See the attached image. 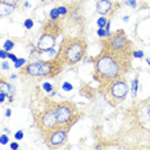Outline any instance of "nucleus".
Masks as SVG:
<instances>
[{
	"instance_id": "nucleus-1",
	"label": "nucleus",
	"mask_w": 150,
	"mask_h": 150,
	"mask_svg": "<svg viewBox=\"0 0 150 150\" xmlns=\"http://www.w3.org/2000/svg\"><path fill=\"white\" fill-rule=\"evenodd\" d=\"M132 55L115 52L108 46H101L100 53L91 58L94 64L93 78L98 83H103L126 77V74L132 69Z\"/></svg>"
},
{
	"instance_id": "nucleus-2",
	"label": "nucleus",
	"mask_w": 150,
	"mask_h": 150,
	"mask_svg": "<svg viewBox=\"0 0 150 150\" xmlns=\"http://www.w3.org/2000/svg\"><path fill=\"white\" fill-rule=\"evenodd\" d=\"M86 52L87 41L83 39V36L64 35L55 57L62 60L64 66H74L83 59Z\"/></svg>"
},
{
	"instance_id": "nucleus-3",
	"label": "nucleus",
	"mask_w": 150,
	"mask_h": 150,
	"mask_svg": "<svg viewBox=\"0 0 150 150\" xmlns=\"http://www.w3.org/2000/svg\"><path fill=\"white\" fill-rule=\"evenodd\" d=\"M64 64L57 57L47 60L28 63L19 69V74L33 78H54L63 72Z\"/></svg>"
},
{
	"instance_id": "nucleus-4",
	"label": "nucleus",
	"mask_w": 150,
	"mask_h": 150,
	"mask_svg": "<svg viewBox=\"0 0 150 150\" xmlns=\"http://www.w3.org/2000/svg\"><path fill=\"white\" fill-rule=\"evenodd\" d=\"M44 105L54 112L58 123L62 126H68L71 128L83 117V113H81L78 110L77 105L71 100L53 101L52 99L45 98L44 99Z\"/></svg>"
},
{
	"instance_id": "nucleus-5",
	"label": "nucleus",
	"mask_w": 150,
	"mask_h": 150,
	"mask_svg": "<svg viewBox=\"0 0 150 150\" xmlns=\"http://www.w3.org/2000/svg\"><path fill=\"white\" fill-rule=\"evenodd\" d=\"M128 91H129V86L126 77L115 78V80L108 81V82L99 83L98 87V93L113 108L118 107L121 103H123L128 95Z\"/></svg>"
},
{
	"instance_id": "nucleus-6",
	"label": "nucleus",
	"mask_w": 150,
	"mask_h": 150,
	"mask_svg": "<svg viewBox=\"0 0 150 150\" xmlns=\"http://www.w3.org/2000/svg\"><path fill=\"white\" fill-rule=\"evenodd\" d=\"M64 33V28L60 19L47 18L41 27L39 41H37L36 49L39 53H46L53 49L55 45L57 39Z\"/></svg>"
},
{
	"instance_id": "nucleus-7",
	"label": "nucleus",
	"mask_w": 150,
	"mask_h": 150,
	"mask_svg": "<svg viewBox=\"0 0 150 150\" xmlns=\"http://www.w3.org/2000/svg\"><path fill=\"white\" fill-rule=\"evenodd\" d=\"M100 45L101 46H108L110 49L115 50V52L123 53L132 55L134 53V42L128 39V36L126 35V32L122 28L117 30V31L112 32L109 36L100 39Z\"/></svg>"
},
{
	"instance_id": "nucleus-8",
	"label": "nucleus",
	"mask_w": 150,
	"mask_h": 150,
	"mask_svg": "<svg viewBox=\"0 0 150 150\" xmlns=\"http://www.w3.org/2000/svg\"><path fill=\"white\" fill-rule=\"evenodd\" d=\"M69 131H71V127H68V126L58 125L54 128L46 131L45 134H42L41 136H42L44 142H45V145L47 148L58 149V148H62L67 142Z\"/></svg>"
},
{
	"instance_id": "nucleus-9",
	"label": "nucleus",
	"mask_w": 150,
	"mask_h": 150,
	"mask_svg": "<svg viewBox=\"0 0 150 150\" xmlns=\"http://www.w3.org/2000/svg\"><path fill=\"white\" fill-rule=\"evenodd\" d=\"M33 121H35V127L39 129V132L41 135L59 125L54 112L50 108L45 107V105H44L42 110L33 113Z\"/></svg>"
},
{
	"instance_id": "nucleus-10",
	"label": "nucleus",
	"mask_w": 150,
	"mask_h": 150,
	"mask_svg": "<svg viewBox=\"0 0 150 150\" xmlns=\"http://www.w3.org/2000/svg\"><path fill=\"white\" fill-rule=\"evenodd\" d=\"M132 114L137 123L141 126L142 128H146L149 131L150 129V99L139 103L132 108Z\"/></svg>"
},
{
	"instance_id": "nucleus-11",
	"label": "nucleus",
	"mask_w": 150,
	"mask_h": 150,
	"mask_svg": "<svg viewBox=\"0 0 150 150\" xmlns=\"http://www.w3.org/2000/svg\"><path fill=\"white\" fill-rule=\"evenodd\" d=\"M119 5H121L119 3H113L112 0H98L96 1V12L100 16L113 14V12Z\"/></svg>"
},
{
	"instance_id": "nucleus-12",
	"label": "nucleus",
	"mask_w": 150,
	"mask_h": 150,
	"mask_svg": "<svg viewBox=\"0 0 150 150\" xmlns=\"http://www.w3.org/2000/svg\"><path fill=\"white\" fill-rule=\"evenodd\" d=\"M0 91H3V93H5L6 95H8V100L12 103L13 99H14L16 87L13 86L11 82H8L3 76L0 77Z\"/></svg>"
},
{
	"instance_id": "nucleus-13",
	"label": "nucleus",
	"mask_w": 150,
	"mask_h": 150,
	"mask_svg": "<svg viewBox=\"0 0 150 150\" xmlns=\"http://www.w3.org/2000/svg\"><path fill=\"white\" fill-rule=\"evenodd\" d=\"M17 6L12 5V4H6V3H1L0 1V17H6L11 16Z\"/></svg>"
},
{
	"instance_id": "nucleus-14",
	"label": "nucleus",
	"mask_w": 150,
	"mask_h": 150,
	"mask_svg": "<svg viewBox=\"0 0 150 150\" xmlns=\"http://www.w3.org/2000/svg\"><path fill=\"white\" fill-rule=\"evenodd\" d=\"M60 13L58 11V8H52L50 9V13H49V18L52 19H60Z\"/></svg>"
},
{
	"instance_id": "nucleus-15",
	"label": "nucleus",
	"mask_w": 150,
	"mask_h": 150,
	"mask_svg": "<svg viewBox=\"0 0 150 150\" xmlns=\"http://www.w3.org/2000/svg\"><path fill=\"white\" fill-rule=\"evenodd\" d=\"M14 45H16V42L13 41V40H6V41L4 42V45H3V47L6 50V52H11V50H13L14 49Z\"/></svg>"
},
{
	"instance_id": "nucleus-16",
	"label": "nucleus",
	"mask_w": 150,
	"mask_h": 150,
	"mask_svg": "<svg viewBox=\"0 0 150 150\" xmlns=\"http://www.w3.org/2000/svg\"><path fill=\"white\" fill-rule=\"evenodd\" d=\"M107 23H108V19H107V17L105 16H101L100 18L98 19V22H96V25L99 28H105V26H107Z\"/></svg>"
},
{
	"instance_id": "nucleus-17",
	"label": "nucleus",
	"mask_w": 150,
	"mask_h": 150,
	"mask_svg": "<svg viewBox=\"0 0 150 150\" xmlns=\"http://www.w3.org/2000/svg\"><path fill=\"white\" fill-rule=\"evenodd\" d=\"M26 62H27V60L25 59V58H18V59L14 62V68H17V69H21L23 66H26Z\"/></svg>"
},
{
	"instance_id": "nucleus-18",
	"label": "nucleus",
	"mask_w": 150,
	"mask_h": 150,
	"mask_svg": "<svg viewBox=\"0 0 150 150\" xmlns=\"http://www.w3.org/2000/svg\"><path fill=\"white\" fill-rule=\"evenodd\" d=\"M57 8H58V11H59V13H60V16L62 17L67 16L68 12H69V9H68L67 5H59V6H57Z\"/></svg>"
},
{
	"instance_id": "nucleus-19",
	"label": "nucleus",
	"mask_w": 150,
	"mask_h": 150,
	"mask_svg": "<svg viewBox=\"0 0 150 150\" xmlns=\"http://www.w3.org/2000/svg\"><path fill=\"white\" fill-rule=\"evenodd\" d=\"M137 86H139V78L136 77L135 80L132 81V87H131L132 95H134V96H136V93H137Z\"/></svg>"
},
{
	"instance_id": "nucleus-20",
	"label": "nucleus",
	"mask_w": 150,
	"mask_h": 150,
	"mask_svg": "<svg viewBox=\"0 0 150 150\" xmlns=\"http://www.w3.org/2000/svg\"><path fill=\"white\" fill-rule=\"evenodd\" d=\"M23 26H25V28L26 30H31L32 27H33V21L31 18H27L25 22H23Z\"/></svg>"
},
{
	"instance_id": "nucleus-21",
	"label": "nucleus",
	"mask_w": 150,
	"mask_h": 150,
	"mask_svg": "<svg viewBox=\"0 0 150 150\" xmlns=\"http://www.w3.org/2000/svg\"><path fill=\"white\" fill-rule=\"evenodd\" d=\"M132 57H134L135 59H142V58H144V53L140 52V50H134V53H132Z\"/></svg>"
},
{
	"instance_id": "nucleus-22",
	"label": "nucleus",
	"mask_w": 150,
	"mask_h": 150,
	"mask_svg": "<svg viewBox=\"0 0 150 150\" xmlns=\"http://www.w3.org/2000/svg\"><path fill=\"white\" fill-rule=\"evenodd\" d=\"M0 142H1V145H6L9 142V136L5 134H1V136H0Z\"/></svg>"
},
{
	"instance_id": "nucleus-23",
	"label": "nucleus",
	"mask_w": 150,
	"mask_h": 150,
	"mask_svg": "<svg viewBox=\"0 0 150 150\" xmlns=\"http://www.w3.org/2000/svg\"><path fill=\"white\" fill-rule=\"evenodd\" d=\"M42 88L46 91V93H52L53 91V85H50L49 82H44L42 83Z\"/></svg>"
},
{
	"instance_id": "nucleus-24",
	"label": "nucleus",
	"mask_w": 150,
	"mask_h": 150,
	"mask_svg": "<svg viewBox=\"0 0 150 150\" xmlns=\"http://www.w3.org/2000/svg\"><path fill=\"white\" fill-rule=\"evenodd\" d=\"M1 3H6V4H12V5H14V6H17L21 3V0H0Z\"/></svg>"
},
{
	"instance_id": "nucleus-25",
	"label": "nucleus",
	"mask_w": 150,
	"mask_h": 150,
	"mask_svg": "<svg viewBox=\"0 0 150 150\" xmlns=\"http://www.w3.org/2000/svg\"><path fill=\"white\" fill-rule=\"evenodd\" d=\"M98 36L100 37V39L107 37V31H105V28H98Z\"/></svg>"
},
{
	"instance_id": "nucleus-26",
	"label": "nucleus",
	"mask_w": 150,
	"mask_h": 150,
	"mask_svg": "<svg viewBox=\"0 0 150 150\" xmlns=\"http://www.w3.org/2000/svg\"><path fill=\"white\" fill-rule=\"evenodd\" d=\"M23 136H25V135H23V131H22V129H19V131H17L14 134V139L17 140V141H19V140L23 139Z\"/></svg>"
},
{
	"instance_id": "nucleus-27",
	"label": "nucleus",
	"mask_w": 150,
	"mask_h": 150,
	"mask_svg": "<svg viewBox=\"0 0 150 150\" xmlns=\"http://www.w3.org/2000/svg\"><path fill=\"white\" fill-rule=\"evenodd\" d=\"M62 88H63L64 91H71V90L73 88V86H72V85H71L69 82H64V83L62 85Z\"/></svg>"
},
{
	"instance_id": "nucleus-28",
	"label": "nucleus",
	"mask_w": 150,
	"mask_h": 150,
	"mask_svg": "<svg viewBox=\"0 0 150 150\" xmlns=\"http://www.w3.org/2000/svg\"><path fill=\"white\" fill-rule=\"evenodd\" d=\"M0 57H1V59H8V53H6V50L4 47L0 50Z\"/></svg>"
},
{
	"instance_id": "nucleus-29",
	"label": "nucleus",
	"mask_w": 150,
	"mask_h": 150,
	"mask_svg": "<svg viewBox=\"0 0 150 150\" xmlns=\"http://www.w3.org/2000/svg\"><path fill=\"white\" fill-rule=\"evenodd\" d=\"M125 4L132 6V8H136V0H125Z\"/></svg>"
},
{
	"instance_id": "nucleus-30",
	"label": "nucleus",
	"mask_w": 150,
	"mask_h": 150,
	"mask_svg": "<svg viewBox=\"0 0 150 150\" xmlns=\"http://www.w3.org/2000/svg\"><path fill=\"white\" fill-rule=\"evenodd\" d=\"M8 98V95H6L5 93H3V91H0V103H5V99Z\"/></svg>"
},
{
	"instance_id": "nucleus-31",
	"label": "nucleus",
	"mask_w": 150,
	"mask_h": 150,
	"mask_svg": "<svg viewBox=\"0 0 150 150\" xmlns=\"http://www.w3.org/2000/svg\"><path fill=\"white\" fill-rule=\"evenodd\" d=\"M8 59H9V60H12V62H16V60L18 59V58H17L13 53H9V52H8Z\"/></svg>"
},
{
	"instance_id": "nucleus-32",
	"label": "nucleus",
	"mask_w": 150,
	"mask_h": 150,
	"mask_svg": "<svg viewBox=\"0 0 150 150\" xmlns=\"http://www.w3.org/2000/svg\"><path fill=\"white\" fill-rule=\"evenodd\" d=\"M1 69H11V64L8 62H1Z\"/></svg>"
},
{
	"instance_id": "nucleus-33",
	"label": "nucleus",
	"mask_w": 150,
	"mask_h": 150,
	"mask_svg": "<svg viewBox=\"0 0 150 150\" xmlns=\"http://www.w3.org/2000/svg\"><path fill=\"white\" fill-rule=\"evenodd\" d=\"M9 148H11L12 150H17V149H19V145L17 144V142H11V145H9Z\"/></svg>"
},
{
	"instance_id": "nucleus-34",
	"label": "nucleus",
	"mask_w": 150,
	"mask_h": 150,
	"mask_svg": "<svg viewBox=\"0 0 150 150\" xmlns=\"http://www.w3.org/2000/svg\"><path fill=\"white\" fill-rule=\"evenodd\" d=\"M5 115H6V117H11V115H12V109H6Z\"/></svg>"
},
{
	"instance_id": "nucleus-35",
	"label": "nucleus",
	"mask_w": 150,
	"mask_h": 150,
	"mask_svg": "<svg viewBox=\"0 0 150 150\" xmlns=\"http://www.w3.org/2000/svg\"><path fill=\"white\" fill-rule=\"evenodd\" d=\"M146 63H148L149 66H150V58H146Z\"/></svg>"
},
{
	"instance_id": "nucleus-36",
	"label": "nucleus",
	"mask_w": 150,
	"mask_h": 150,
	"mask_svg": "<svg viewBox=\"0 0 150 150\" xmlns=\"http://www.w3.org/2000/svg\"><path fill=\"white\" fill-rule=\"evenodd\" d=\"M50 1H57V0H50Z\"/></svg>"
},
{
	"instance_id": "nucleus-37",
	"label": "nucleus",
	"mask_w": 150,
	"mask_h": 150,
	"mask_svg": "<svg viewBox=\"0 0 150 150\" xmlns=\"http://www.w3.org/2000/svg\"><path fill=\"white\" fill-rule=\"evenodd\" d=\"M149 135H150V129H149Z\"/></svg>"
}]
</instances>
